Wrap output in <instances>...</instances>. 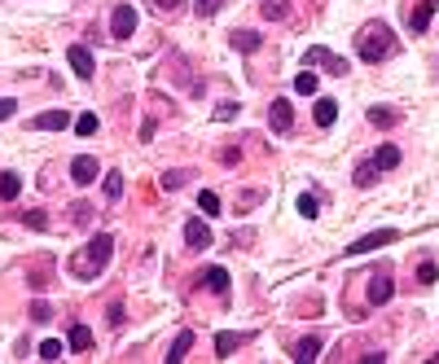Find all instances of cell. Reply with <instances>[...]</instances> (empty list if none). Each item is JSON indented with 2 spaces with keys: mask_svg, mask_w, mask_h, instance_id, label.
I'll return each mask as SVG.
<instances>
[{
  "mask_svg": "<svg viewBox=\"0 0 439 364\" xmlns=\"http://www.w3.org/2000/svg\"><path fill=\"white\" fill-rule=\"evenodd\" d=\"M110 254H114V237L110 233H97L84 246V254L70 259V276H75V281H92V276H101V268L110 263Z\"/></svg>",
  "mask_w": 439,
  "mask_h": 364,
  "instance_id": "6da1fadb",
  "label": "cell"
},
{
  "mask_svg": "<svg viewBox=\"0 0 439 364\" xmlns=\"http://www.w3.org/2000/svg\"><path fill=\"white\" fill-rule=\"evenodd\" d=\"M391 48H396V40H391V27H382V22H369V27L360 31V40H356L360 62H382Z\"/></svg>",
  "mask_w": 439,
  "mask_h": 364,
  "instance_id": "7a4b0ae2",
  "label": "cell"
},
{
  "mask_svg": "<svg viewBox=\"0 0 439 364\" xmlns=\"http://www.w3.org/2000/svg\"><path fill=\"white\" fill-rule=\"evenodd\" d=\"M185 246L189 250H207L211 246V228H207L203 215H189L185 220Z\"/></svg>",
  "mask_w": 439,
  "mask_h": 364,
  "instance_id": "3957f363",
  "label": "cell"
},
{
  "mask_svg": "<svg viewBox=\"0 0 439 364\" xmlns=\"http://www.w3.org/2000/svg\"><path fill=\"white\" fill-rule=\"evenodd\" d=\"M110 31H114V40H132V31H136V9H132V5H114Z\"/></svg>",
  "mask_w": 439,
  "mask_h": 364,
  "instance_id": "277c9868",
  "label": "cell"
},
{
  "mask_svg": "<svg viewBox=\"0 0 439 364\" xmlns=\"http://www.w3.org/2000/svg\"><path fill=\"white\" fill-rule=\"evenodd\" d=\"M268 123H272V132H277V136H286V132L294 128V105L286 101V97H277V101H272V110H268Z\"/></svg>",
  "mask_w": 439,
  "mask_h": 364,
  "instance_id": "5b68a950",
  "label": "cell"
},
{
  "mask_svg": "<svg viewBox=\"0 0 439 364\" xmlns=\"http://www.w3.org/2000/svg\"><path fill=\"white\" fill-rule=\"evenodd\" d=\"M97 172H101V167H97V159H92V154H79V159L70 163V180H75L79 189L92 185V180H97Z\"/></svg>",
  "mask_w": 439,
  "mask_h": 364,
  "instance_id": "8992f818",
  "label": "cell"
},
{
  "mask_svg": "<svg viewBox=\"0 0 439 364\" xmlns=\"http://www.w3.org/2000/svg\"><path fill=\"white\" fill-rule=\"evenodd\" d=\"M66 62H70V70H75L79 79H92V70H97V62H92V53L84 44H70V53H66Z\"/></svg>",
  "mask_w": 439,
  "mask_h": 364,
  "instance_id": "52a82bcc",
  "label": "cell"
},
{
  "mask_svg": "<svg viewBox=\"0 0 439 364\" xmlns=\"http://www.w3.org/2000/svg\"><path fill=\"white\" fill-rule=\"evenodd\" d=\"M391 241H396V228H378V233H365L347 254H369V250H378V246H391Z\"/></svg>",
  "mask_w": 439,
  "mask_h": 364,
  "instance_id": "ba28073f",
  "label": "cell"
},
{
  "mask_svg": "<svg viewBox=\"0 0 439 364\" xmlns=\"http://www.w3.org/2000/svg\"><path fill=\"white\" fill-rule=\"evenodd\" d=\"M391 294H396V281H391L387 272H378L374 281H369V303H374V307H382V303H391Z\"/></svg>",
  "mask_w": 439,
  "mask_h": 364,
  "instance_id": "9c48e42d",
  "label": "cell"
},
{
  "mask_svg": "<svg viewBox=\"0 0 439 364\" xmlns=\"http://www.w3.org/2000/svg\"><path fill=\"white\" fill-rule=\"evenodd\" d=\"M431 18H435V0H418V5H413V14H409V31H426L431 27Z\"/></svg>",
  "mask_w": 439,
  "mask_h": 364,
  "instance_id": "30bf717a",
  "label": "cell"
},
{
  "mask_svg": "<svg viewBox=\"0 0 439 364\" xmlns=\"http://www.w3.org/2000/svg\"><path fill=\"white\" fill-rule=\"evenodd\" d=\"M75 119H70L66 110H49V114H40V119H31V128H40V132H62V128H70Z\"/></svg>",
  "mask_w": 439,
  "mask_h": 364,
  "instance_id": "8fae6325",
  "label": "cell"
},
{
  "mask_svg": "<svg viewBox=\"0 0 439 364\" xmlns=\"http://www.w3.org/2000/svg\"><path fill=\"white\" fill-rule=\"evenodd\" d=\"M307 62H325L334 75H347V62H343V57H334V53H329V48H321V44L307 48Z\"/></svg>",
  "mask_w": 439,
  "mask_h": 364,
  "instance_id": "7c38bea8",
  "label": "cell"
},
{
  "mask_svg": "<svg viewBox=\"0 0 439 364\" xmlns=\"http://www.w3.org/2000/svg\"><path fill=\"white\" fill-rule=\"evenodd\" d=\"M203 285L216 290L220 299H229V272H224V268H207V272H203Z\"/></svg>",
  "mask_w": 439,
  "mask_h": 364,
  "instance_id": "4fadbf2b",
  "label": "cell"
},
{
  "mask_svg": "<svg viewBox=\"0 0 439 364\" xmlns=\"http://www.w3.org/2000/svg\"><path fill=\"white\" fill-rule=\"evenodd\" d=\"M312 114H316V123H321V128H334V119H338V101H329V97H325V101H316V105H312Z\"/></svg>",
  "mask_w": 439,
  "mask_h": 364,
  "instance_id": "5bb4252c",
  "label": "cell"
},
{
  "mask_svg": "<svg viewBox=\"0 0 439 364\" xmlns=\"http://www.w3.org/2000/svg\"><path fill=\"white\" fill-rule=\"evenodd\" d=\"M18 193H22V176H18V172H0V198L14 202Z\"/></svg>",
  "mask_w": 439,
  "mask_h": 364,
  "instance_id": "9a60e30c",
  "label": "cell"
},
{
  "mask_svg": "<svg viewBox=\"0 0 439 364\" xmlns=\"http://www.w3.org/2000/svg\"><path fill=\"white\" fill-rule=\"evenodd\" d=\"M374 163H378V172H391V167H400V150L396 145H378Z\"/></svg>",
  "mask_w": 439,
  "mask_h": 364,
  "instance_id": "2e32d148",
  "label": "cell"
},
{
  "mask_svg": "<svg viewBox=\"0 0 439 364\" xmlns=\"http://www.w3.org/2000/svg\"><path fill=\"white\" fill-rule=\"evenodd\" d=\"M316 356H321V338H303V343L294 347V360L299 364H312Z\"/></svg>",
  "mask_w": 439,
  "mask_h": 364,
  "instance_id": "e0dca14e",
  "label": "cell"
},
{
  "mask_svg": "<svg viewBox=\"0 0 439 364\" xmlns=\"http://www.w3.org/2000/svg\"><path fill=\"white\" fill-rule=\"evenodd\" d=\"M242 343H246V334H220V338H216V356H220V360H224V356H233V351L242 347Z\"/></svg>",
  "mask_w": 439,
  "mask_h": 364,
  "instance_id": "ac0fdd59",
  "label": "cell"
},
{
  "mask_svg": "<svg viewBox=\"0 0 439 364\" xmlns=\"http://www.w3.org/2000/svg\"><path fill=\"white\" fill-rule=\"evenodd\" d=\"M189 347H194V334H181V338H176V343H172V351H167V364H181L185 356H189Z\"/></svg>",
  "mask_w": 439,
  "mask_h": 364,
  "instance_id": "d6986e66",
  "label": "cell"
},
{
  "mask_svg": "<svg viewBox=\"0 0 439 364\" xmlns=\"http://www.w3.org/2000/svg\"><path fill=\"white\" fill-rule=\"evenodd\" d=\"M229 40H233L237 53H255V48H259V35H255V31H233Z\"/></svg>",
  "mask_w": 439,
  "mask_h": 364,
  "instance_id": "ffe728a7",
  "label": "cell"
},
{
  "mask_svg": "<svg viewBox=\"0 0 439 364\" xmlns=\"http://www.w3.org/2000/svg\"><path fill=\"white\" fill-rule=\"evenodd\" d=\"M101 189H105V198H110V202L123 198V176H119V172H105V176H101Z\"/></svg>",
  "mask_w": 439,
  "mask_h": 364,
  "instance_id": "44dd1931",
  "label": "cell"
},
{
  "mask_svg": "<svg viewBox=\"0 0 439 364\" xmlns=\"http://www.w3.org/2000/svg\"><path fill=\"white\" fill-rule=\"evenodd\" d=\"M66 343L75 347V351H88V347H92V330H88V325H75V330H70V338H66Z\"/></svg>",
  "mask_w": 439,
  "mask_h": 364,
  "instance_id": "7402d4cb",
  "label": "cell"
},
{
  "mask_svg": "<svg viewBox=\"0 0 439 364\" xmlns=\"http://www.w3.org/2000/svg\"><path fill=\"white\" fill-rule=\"evenodd\" d=\"M396 119H400V114L391 110V105H374V110H369V123H374V128H391Z\"/></svg>",
  "mask_w": 439,
  "mask_h": 364,
  "instance_id": "603a6c76",
  "label": "cell"
},
{
  "mask_svg": "<svg viewBox=\"0 0 439 364\" xmlns=\"http://www.w3.org/2000/svg\"><path fill=\"white\" fill-rule=\"evenodd\" d=\"M374 176H378V163H374V159L356 167V185H365V189H369V185H374Z\"/></svg>",
  "mask_w": 439,
  "mask_h": 364,
  "instance_id": "cb8c5ba5",
  "label": "cell"
},
{
  "mask_svg": "<svg viewBox=\"0 0 439 364\" xmlns=\"http://www.w3.org/2000/svg\"><path fill=\"white\" fill-rule=\"evenodd\" d=\"M294 92H303V97H316V75H294Z\"/></svg>",
  "mask_w": 439,
  "mask_h": 364,
  "instance_id": "d4e9b609",
  "label": "cell"
},
{
  "mask_svg": "<svg viewBox=\"0 0 439 364\" xmlns=\"http://www.w3.org/2000/svg\"><path fill=\"white\" fill-rule=\"evenodd\" d=\"M264 18L281 22V18H286V0H264Z\"/></svg>",
  "mask_w": 439,
  "mask_h": 364,
  "instance_id": "484cf974",
  "label": "cell"
},
{
  "mask_svg": "<svg viewBox=\"0 0 439 364\" xmlns=\"http://www.w3.org/2000/svg\"><path fill=\"white\" fill-rule=\"evenodd\" d=\"M70 128H75L79 136H92V132H97V114H79V119H75V123H70Z\"/></svg>",
  "mask_w": 439,
  "mask_h": 364,
  "instance_id": "4316f807",
  "label": "cell"
},
{
  "mask_svg": "<svg viewBox=\"0 0 439 364\" xmlns=\"http://www.w3.org/2000/svg\"><path fill=\"white\" fill-rule=\"evenodd\" d=\"M40 360H62V343H57V338H44V343H40Z\"/></svg>",
  "mask_w": 439,
  "mask_h": 364,
  "instance_id": "83f0119b",
  "label": "cell"
},
{
  "mask_svg": "<svg viewBox=\"0 0 439 364\" xmlns=\"http://www.w3.org/2000/svg\"><path fill=\"white\" fill-rule=\"evenodd\" d=\"M198 206H203L207 215H220V198H216L211 189H203V193H198Z\"/></svg>",
  "mask_w": 439,
  "mask_h": 364,
  "instance_id": "f1b7e54d",
  "label": "cell"
},
{
  "mask_svg": "<svg viewBox=\"0 0 439 364\" xmlns=\"http://www.w3.org/2000/svg\"><path fill=\"white\" fill-rule=\"evenodd\" d=\"M316 211H321V202H316V193H303V198H299V215H307V220H312Z\"/></svg>",
  "mask_w": 439,
  "mask_h": 364,
  "instance_id": "f546056e",
  "label": "cell"
},
{
  "mask_svg": "<svg viewBox=\"0 0 439 364\" xmlns=\"http://www.w3.org/2000/svg\"><path fill=\"white\" fill-rule=\"evenodd\" d=\"M185 172H167V176H163V189H167V193H176V189H185Z\"/></svg>",
  "mask_w": 439,
  "mask_h": 364,
  "instance_id": "4dcf8cb0",
  "label": "cell"
},
{
  "mask_svg": "<svg viewBox=\"0 0 439 364\" xmlns=\"http://www.w3.org/2000/svg\"><path fill=\"white\" fill-rule=\"evenodd\" d=\"M237 110H242L237 101H224L220 110H216V119H220V123H233V119H237Z\"/></svg>",
  "mask_w": 439,
  "mask_h": 364,
  "instance_id": "1f68e13d",
  "label": "cell"
},
{
  "mask_svg": "<svg viewBox=\"0 0 439 364\" xmlns=\"http://www.w3.org/2000/svg\"><path fill=\"white\" fill-rule=\"evenodd\" d=\"M418 281H422V285H435V281H439V268H435V263H422V268H418Z\"/></svg>",
  "mask_w": 439,
  "mask_h": 364,
  "instance_id": "d6a6232c",
  "label": "cell"
},
{
  "mask_svg": "<svg viewBox=\"0 0 439 364\" xmlns=\"http://www.w3.org/2000/svg\"><path fill=\"white\" fill-rule=\"evenodd\" d=\"M105 321H110V330H119V325H123V303H110V307H105Z\"/></svg>",
  "mask_w": 439,
  "mask_h": 364,
  "instance_id": "836d02e7",
  "label": "cell"
},
{
  "mask_svg": "<svg viewBox=\"0 0 439 364\" xmlns=\"http://www.w3.org/2000/svg\"><path fill=\"white\" fill-rule=\"evenodd\" d=\"M53 316V307H49V303H40V299H35L31 303V321H49Z\"/></svg>",
  "mask_w": 439,
  "mask_h": 364,
  "instance_id": "e575fe53",
  "label": "cell"
},
{
  "mask_svg": "<svg viewBox=\"0 0 439 364\" xmlns=\"http://www.w3.org/2000/svg\"><path fill=\"white\" fill-rule=\"evenodd\" d=\"M14 110H18L14 97H0V123H5V119H14Z\"/></svg>",
  "mask_w": 439,
  "mask_h": 364,
  "instance_id": "d590c367",
  "label": "cell"
},
{
  "mask_svg": "<svg viewBox=\"0 0 439 364\" xmlns=\"http://www.w3.org/2000/svg\"><path fill=\"white\" fill-rule=\"evenodd\" d=\"M194 9H198V14H203V18H211V14H216V9H220V0H198Z\"/></svg>",
  "mask_w": 439,
  "mask_h": 364,
  "instance_id": "8d00e7d4",
  "label": "cell"
},
{
  "mask_svg": "<svg viewBox=\"0 0 439 364\" xmlns=\"http://www.w3.org/2000/svg\"><path fill=\"white\" fill-rule=\"evenodd\" d=\"M27 228H49V220H44L40 211H27Z\"/></svg>",
  "mask_w": 439,
  "mask_h": 364,
  "instance_id": "74e56055",
  "label": "cell"
},
{
  "mask_svg": "<svg viewBox=\"0 0 439 364\" xmlns=\"http://www.w3.org/2000/svg\"><path fill=\"white\" fill-rule=\"evenodd\" d=\"M154 5H159V9H181L185 0H154Z\"/></svg>",
  "mask_w": 439,
  "mask_h": 364,
  "instance_id": "f35d334b",
  "label": "cell"
}]
</instances>
